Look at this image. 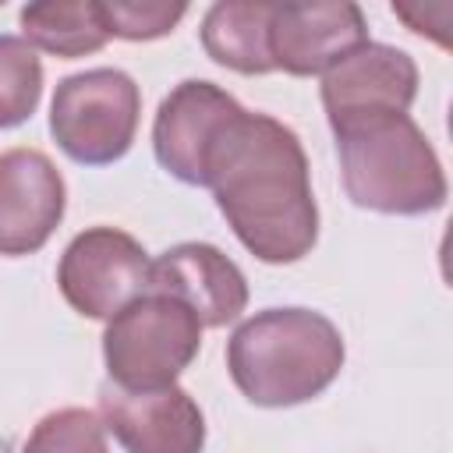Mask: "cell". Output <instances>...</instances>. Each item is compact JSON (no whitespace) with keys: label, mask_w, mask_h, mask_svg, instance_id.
<instances>
[{"label":"cell","mask_w":453,"mask_h":453,"mask_svg":"<svg viewBox=\"0 0 453 453\" xmlns=\"http://www.w3.org/2000/svg\"><path fill=\"white\" fill-rule=\"evenodd\" d=\"M205 188H212L230 230L255 258L283 265L315 248L319 209L308 156L276 117L241 110L209 152Z\"/></svg>","instance_id":"cell-1"},{"label":"cell","mask_w":453,"mask_h":453,"mask_svg":"<svg viewBox=\"0 0 453 453\" xmlns=\"http://www.w3.org/2000/svg\"><path fill=\"white\" fill-rule=\"evenodd\" d=\"M226 368L255 407H294L340 375L343 336L322 311L265 308L234 329Z\"/></svg>","instance_id":"cell-2"},{"label":"cell","mask_w":453,"mask_h":453,"mask_svg":"<svg viewBox=\"0 0 453 453\" xmlns=\"http://www.w3.org/2000/svg\"><path fill=\"white\" fill-rule=\"evenodd\" d=\"M333 134L343 188L354 205L389 216H421L446 202L442 163L407 113L347 124Z\"/></svg>","instance_id":"cell-3"},{"label":"cell","mask_w":453,"mask_h":453,"mask_svg":"<svg viewBox=\"0 0 453 453\" xmlns=\"http://www.w3.org/2000/svg\"><path fill=\"white\" fill-rule=\"evenodd\" d=\"M202 322L166 294H142L120 308L103 333V357L113 386L163 389L195 361Z\"/></svg>","instance_id":"cell-4"},{"label":"cell","mask_w":453,"mask_h":453,"mask_svg":"<svg viewBox=\"0 0 453 453\" xmlns=\"http://www.w3.org/2000/svg\"><path fill=\"white\" fill-rule=\"evenodd\" d=\"M138 113L142 96L131 74L117 67H92L57 85L50 103V131L74 163L106 166L131 149Z\"/></svg>","instance_id":"cell-5"},{"label":"cell","mask_w":453,"mask_h":453,"mask_svg":"<svg viewBox=\"0 0 453 453\" xmlns=\"http://www.w3.org/2000/svg\"><path fill=\"white\" fill-rule=\"evenodd\" d=\"M149 269L152 262L131 234L92 226L64 248L57 283L78 315L110 322L120 308L149 290Z\"/></svg>","instance_id":"cell-6"},{"label":"cell","mask_w":453,"mask_h":453,"mask_svg":"<svg viewBox=\"0 0 453 453\" xmlns=\"http://www.w3.org/2000/svg\"><path fill=\"white\" fill-rule=\"evenodd\" d=\"M418 96L414 60L382 42H365L322 74V106L336 127L407 113Z\"/></svg>","instance_id":"cell-7"},{"label":"cell","mask_w":453,"mask_h":453,"mask_svg":"<svg viewBox=\"0 0 453 453\" xmlns=\"http://www.w3.org/2000/svg\"><path fill=\"white\" fill-rule=\"evenodd\" d=\"M99 421L124 453H202L205 446V418L180 386L120 389L106 382L99 389Z\"/></svg>","instance_id":"cell-8"},{"label":"cell","mask_w":453,"mask_h":453,"mask_svg":"<svg viewBox=\"0 0 453 453\" xmlns=\"http://www.w3.org/2000/svg\"><path fill=\"white\" fill-rule=\"evenodd\" d=\"M241 113V103L212 81H180L156 113L152 149L166 173L205 188V163L223 127Z\"/></svg>","instance_id":"cell-9"},{"label":"cell","mask_w":453,"mask_h":453,"mask_svg":"<svg viewBox=\"0 0 453 453\" xmlns=\"http://www.w3.org/2000/svg\"><path fill=\"white\" fill-rule=\"evenodd\" d=\"M368 42L365 14L357 4H273L269 53L273 67L308 78L326 74L347 53Z\"/></svg>","instance_id":"cell-10"},{"label":"cell","mask_w":453,"mask_h":453,"mask_svg":"<svg viewBox=\"0 0 453 453\" xmlns=\"http://www.w3.org/2000/svg\"><path fill=\"white\" fill-rule=\"evenodd\" d=\"M64 219V177L39 149L0 152V255L39 251Z\"/></svg>","instance_id":"cell-11"},{"label":"cell","mask_w":453,"mask_h":453,"mask_svg":"<svg viewBox=\"0 0 453 453\" xmlns=\"http://www.w3.org/2000/svg\"><path fill=\"white\" fill-rule=\"evenodd\" d=\"M149 290L180 301L202 326H226L248 304L244 273L212 244L184 241L149 269Z\"/></svg>","instance_id":"cell-12"},{"label":"cell","mask_w":453,"mask_h":453,"mask_svg":"<svg viewBox=\"0 0 453 453\" xmlns=\"http://www.w3.org/2000/svg\"><path fill=\"white\" fill-rule=\"evenodd\" d=\"M269 0H223L212 4L202 21V46L205 53L237 71V74H269L273 53H269Z\"/></svg>","instance_id":"cell-13"},{"label":"cell","mask_w":453,"mask_h":453,"mask_svg":"<svg viewBox=\"0 0 453 453\" xmlns=\"http://www.w3.org/2000/svg\"><path fill=\"white\" fill-rule=\"evenodd\" d=\"M21 32L32 50L74 60L106 46L110 32L103 25L96 0H42L21 7Z\"/></svg>","instance_id":"cell-14"},{"label":"cell","mask_w":453,"mask_h":453,"mask_svg":"<svg viewBox=\"0 0 453 453\" xmlns=\"http://www.w3.org/2000/svg\"><path fill=\"white\" fill-rule=\"evenodd\" d=\"M42 96V64L18 35H0V127L25 124Z\"/></svg>","instance_id":"cell-15"},{"label":"cell","mask_w":453,"mask_h":453,"mask_svg":"<svg viewBox=\"0 0 453 453\" xmlns=\"http://www.w3.org/2000/svg\"><path fill=\"white\" fill-rule=\"evenodd\" d=\"M25 453H110L106 428L99 414L85 407H64V411L46 414L32 428Z\"/></svg>","instance_id":"cell-16"},{"label":"cell","mask_w":453,"mask_h":453,"mask_svg":"<svg viewBox=\"0 0 453 453\" xmlns=\"http://www.w3.org/2000/svg\"><path fill=\"white\" fill-rule=\"evenodd\" d=\"M184 11H188V4H124V0L99 4L106 32L131 39V42L159 39V35L173 32V25L184 18Z\"/></svg>","instance_id":"cell-17"}]
</instances>
